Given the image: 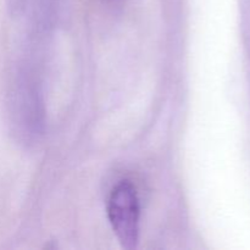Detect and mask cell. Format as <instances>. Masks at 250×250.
<instances>
[{"label": "cell", "instance_id": "cell-1", "mask_svg": "<svg viewBox=\"0 0 250 250\" xmlns=\"http://www.w3.org/2000/svg\"><path fill=\"white\" fill-rule=\"evenodd\" d=\"M139 199L134 186L122 181L114 188L107 205L110 224L122 248H137L139 239Z\"/></svg>", "mask_w": 250, "mask_h": 250}]
</instances>
